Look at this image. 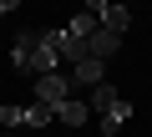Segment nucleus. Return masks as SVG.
Instances as JSON below:
<instances>
[{"mask_svg": "<svg viewBox=\"0 0 152 137\" xmlns=\"http://www.w3.org/2000/svg\"><path fill=\"white\" fill-rule=\"evenodd\" d=\"M10 66H15L20 76H46V71H61L56 51H51L36 31H20V36L10 41Z\"/></svg>", "mask_w": 152, "mask_h": 137, "instance_id": "f257e3e1", "label": "nucleus"}, {"mask_svg": "<svg viewBox=\"0 0 152 137\" xmlns=\"http://www.w3.org/2000/svg\"><path fill=\"white\" fill-rule=\"evenodd\" d=\"M71 81H86V86L107 81V61H91V56H81V61H76V76H71Z\"/></svg>", "mask_w": 152, "mask_h": 137, "instance_id": "6e6552de", "label": "nucleus"}, {"mask_svg": "<svg viewBox=\"0 0 152 137\" xmlns=\"http://www.w3.org/2000/svg\"><path fill=\"white\" fill-rule=\"evenodd\" d=\"M0 122H5V127H20V107L5 102V107H0Z\"/></svg>", "mask_w": 152, "mask_h": 137, "instance_id": "9b49d317", "label": "nucleus"}, {"mask_svg": "<svg viewBox=\"0 0 152 137\" xmlns=\"http://www.w3.org/2000/svg\"><path fill=\"white\" fill-rule=\"evenodd\" d=\"M51 117H56V122H71V127H81V122H91V107H86L81 97H66L61 107H51Z\"/></svg>", "mask_w": 152, "mask_h": 137, "instance_id": "423d86ee", "label": "nucleus"}, {"mask_svg": "<svg viewBox=\"0 0 152 137\" xmlns=\"http://www.w3.org/2000/svg\"><path fill=\"white\" fill-rule=\"evenodd\" d=\"M56 117H51V107L46 102H31V107H20V127H51Z\"/></svg>", "mask_w": 152, "mask_h": 137, "instance_id": "1a4fd4ad", "label": "nucleus"}, {"mask_svg": "<svg viewBox=\"0 0 152 137\" xmlns=\"http://www.w3.org/2000/svg\"><path fill=\"white\" fill-rule=\"evenodd\" d=\"M66 31H71L76 41H86V36L96 31V15H91V10H81V15H71V21H66Z\"/></svg>", "mask_w": 152, "mask_h": 137, "instance_id": "9d476101", "label": "nucleus"}, {"mask_svg": "<svg viewBox=\"0 0 152 137\" xmlns=\"http://www.w3.org/2000/svg\"><path fill=\"white\" fill-rule=\"evenodd\" d=\"M86 10L96 15L102 31H117V36H127V26H132V10L122 5V0H86Z\"/></svg>", "mask_w": 152, "mask_h": 137, "instance_id": "f03ea898", "label": "nucleus"}, {"mask_svg": "<svg viewBox=\"0 0 152 137\" xmlns=\"http://www.w3.org/2000/svg\"><path fill=\"white\" fill-rule=\"evenodd\" d=\"M15 5H20V0H0V15H10V10H15Z\"/></svg>", "mask_w": 152, "mask_h": 137, "instance_id": "f8f14e48", "label": "nucleus"}, {"mask_svg": "<svg viewBox=\"0 0 152 137\" xmlns=\"http://www.w3.org/2000/svg\"><path fill=\"white\" fill-rule=\"evenodd\" d=\"M71 97V76H61V71H46V76H36V102H46V107H61Z\"/></svg>", "mask_w": 152, "mask_h": 137, "instance_id": "20e7f679", "label": "nucleus"}, {"mask_svg": "<svg viewBox=\"0 0 152 137\" xmlns=\"http://www.w3.org/2000/svg\"><path fill=\"white\" fill-rule=\"evenodd\" d=\"M41 41H46V46L56 51V61H71V66L86 56V41H76V36H71L66 26H61V31H41Z\"/></svg>", "mask_w": 152, "mask_h": 137, "instance_id": "7ed1b4c3", "label": "nucleus"}, {"mask_svg": "<svg viewBox=\"0 0 152 137\" xmlns=\"http://www.w3.org/2000/svg\"><path fill=\"white\" fill-rule=\"evenodd\" d=\"M127 117H132V102H127V97H117V102H112V112L102 117V132H107V137H117V132L127 127Z\"/></svg>", "mask_w": 152, "mask_h": 137, "instance_id": "0eeeda50", "label": "nucleus"}, {"mask_svg": "<svg viewBox=\"0 0 152 137\" xmlns=\"http://www.w3.org/2000/svg\"><path fill=\"white\" fill-rule=\"evenodd\" d=\"M117 51H122V36H117V31H102V26H96V31L86 36V56H91V61H112Z\"/></svg>", "mask_w": 152, "mask_h": 137, "instance_id": "39448f33", "label": "nucleus"}]
</instances>
